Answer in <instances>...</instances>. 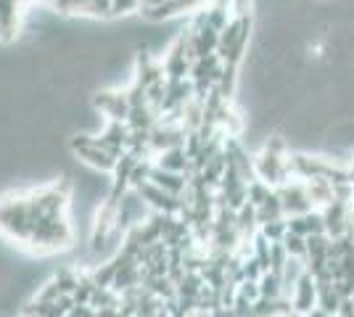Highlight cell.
<instances>
[{
	"instance_id": "4fadbf2b",
	"label": "cell",
	"mask_w": 354,
	"mask_h": 317,
	"mask_svg": "<svg viewBox=\"0 0 354 317\" xmlns=\"http://www.w3.org/2000/svg\"><path fill=\"white\" fill-rule=\"evenodd\" d=\"M278 220H286V211H283V204L278 193L272 191V196L267 198L262 206H257V225L262 227L267 222H278Z\"/></svg>"
},
{
	"instance_id": "e0dca14e",
	"label": "cell",
	"mask_w": 354,
	"mask_h": 317,
	"mask_svg": "<svg viewBox=\"0 0 354 317\" xmlns=\"http://www.w3.org/2000/svg\"><path fill=\"white\" fill-rule=\"evenodd\" d=\"M204 19H207V27H212L214 32H222L227 24H230V8H222V6H214V3H209L207 8H204Z\"/></svg>"
},
{
	"instance_id": "7a4b0ae2",
	"label": "cell",
	"mask_w": 354,
	"mask_h": 317,
	"mask_svg": "<svg viewBox=\"0 0 354 317\" xmlns=\"http://www.w3.org/2000/svg\"><path fill=\"white\" fill-rule=\"evenodd\" d=\"M72 238L74 230L69 225V220H66V214H48L32 230L30 246L40 249V251H56V249L69 246Z\"/></svg>"
},
{
	"instance_id": "2e32d148",
	"label": "cell",
	"mask_w": 354,
	"mask_h": 317,
	"mask_svg": "<svg viewBox=\"0 0 354 317\" xmlns=\"http://www.w3.org/2000/svg\"><path fill=\"white\" fill-rule=\"evenodd\" d=\"M259 296L262 299H286L283 296V280L275 272H265L259 278Z\"/></svg>"
},
{
	"instance_id": "cb8c5ba5",
	"label": "cell",
	"mask_w": 354,
	"mask_h": 317,
	"mask_svg": "<svg viewBox=\"0 0 354 317\" xmlns=\"http://www.w3.org/2000/svg\"><path fill=\"white\" fill-rule=\"evenodd\" d=\"M259 233L265 236L270 243H281L286 238V233H288V225H286V220H278V222H267V225L259 227Z\"/></svg>"
},
{
	"instance_id": "8fae6325",
	"label": "cell",
	"mask_w": 354,
	"mask_h": 317,
	"mask_svg": "<svg viewBox=\"0 0 354 317\" xmlns=\"http://www.w3.org/2000/svg\"><path fill=\"white\" fill-rule=\"evenodd\" d=\"M304 191H307V196H310L315 209H323V206H328L333 201V182L325 180V177L304 180Z\"/></svg>"
},
{
	"instance_id": "44dd1931",
	"label": "cell",
	"mask_w": 354,
	"mask_h": 317,
	"mask_svg": "<svg viewBox=\"0 0 354 317\" xmlns=\"http://www.w3.org/2000/svg\"><path fill=\"white\" fill-rule=\"evenodd\" d=\"M93 291H95V283H93V278L90 275H80V283L74 288L72 299L77 307H82V304H90V296H93Z\"/></svg>"
},
{
	"instance_id": "7c38bea8",
	"label": "cell",
	"mask_w": 354,
	"mask_h": 317,
	"mask_svg": "<svg viewBox=\"0 0 354 317\" xmlns=\"http://www.w3.org/2000/svg\"><path fill=\"white\" fill-rule=\"evenodd\" d=\"M133 133L138 130H146L151 133L156 124H159V111L156 108H151V106H138V108H130V114H127V122H124Z\"/></svg>"
},
{
	"instance_id": "484cf974",
	"label": "cell",
	"mask_w": 354,
	"mask_h": 317,
	"mask_svg": "<svg viewBox=\"0 0 354 317\" xmlns=\"http://www.w3.org/2000/svg\"><path fill=\"white\" fill-rule=\"evenodd\" d=\"M146 98H148V106L159 111L162 104H164V98H167V79H162V82H156V85L146 88Z\"/></svg>"
},
{
	"instance_id": "1f68e13d",
	"label": "cell",
	"mask_w": 354,
	"mask_h": 317,
	"mask_svg": "<svg viewBox=\"0 0 354 317\" xmlns=\"http://www.w3.org/2000/svg\"><path fill=\"white\" fill-rule=\"evenodd\" d=\"M140 3V8H156V6H162L167 0H138Z\"/></svg>"
},
{
	"instance_id": "4316f807",
	"label": "cell",
	"mask_w": 354,
	"mask_h": 317,
	"mask_svg": "<svg viewBox=\"0 0 354 317\" xmlns=\"http://www.w3.org/2000/svg\"><path fill=\"white\" fill-rule=\"evenodd\" d=\"M236 296H238V299H243L246 304L259 302V299H262V296H259V283H257V280H243V283L238 286Z\"/></svg>"
},
{
	"instance_id": "5b68a950",
	"label": "cell",
	"mask_w": 354,
	"mask_h": 317,
	"mask_svg": "<svg viewBox=\"0 0 354 317\" xmlns=\"http://www.w3.org/2000/svg\"><path fill=\"white\" fill-rule=\"evenodd\" d=\"M135 193L143 198V204H146L151 211H162V214L177 217V214L183 211V206H185V204H183V196H172V193L162 191L159 185H153V182H143Z\"/></svg>"
},
{
	"instance_id": "277c9868",
	"label": "cell",
	"mask_w": 354,
	"mask_h": 317,
	"mask_svg": "<svg viewBox=\"0 0 354 317\" xmlns=\"http://www.w3.org/2000/svg\"><path fill=\"white\" fill-rule=\"evenodd\" d=\"M254 175L257 180L267 182L272 191L286 185L291 177V169H288V153L286 156H275V153H267V151H257L254 153Z\"/></svg>"
},
{
	"instance_id": "603a6c76",
	"label": "cell",
	"mask_w": 354,
	"mask_h": 317,
	"mask_svg": "<svg viewBox=\"0 0 354 317\" xmlns=\"http://www.w3.org/2000/svg\"><path fill=\"white\" fill-rule=\"evenodd\" d=\"M82 14L93 16V19H101V21H106V19H114L111 0H90L88 6L82 8Z\"/></svg>"
},
{
	"instance_id": "8992f818",
	"label": "cell",
	"mask_w": 354,
	"mask_h": 317,
	"mask_svg": "<svg viewBox=\"0 0 354 317\" xmlns=\"http://www.w3.org/2000/svg\"><path fill=\"white\" fill-rule=\"evenodd\" d=\"M93 108L98 114H104L109 122H127V114H130V106L124 101V93L114 90V88H106V90H98L93 95Z\"/></svg>"
},
{
	"instance_id": "30bf717a",
	"label": "cell",
	"mask_w": 354,
	"mask_h": 317,
	"mask_svg": "<svg viewBox=\"0 0 354 317\" xmlns=\"http://www.w3.org/2000/svg\"><path fill=\"white\" fill-rule=\"evenodd\" d=\"M188 180H191V177L177 175V172H167V169H159V166L153 164V169H151V180L148 182L159 185L162 191L172 193V196H183V193H185V188H188Z\"/></svg>"
},
{
	"instance_id": "f1b7e54d",
	"label": "cell",
	"mask_w": 354,
	"mask_h": 317,
	"mask_svg": "<svg viewBox=\"0 0 354 317\" xmlns=\"http://www.w3.org/2000/svg\"><path fill=\"white\" fill-rule=\"evenodd\" d=\"M111 11L114 16H130L140 11V3L138 0H111Z\"/></svg>"
},
{
	"instance_id": "5bb4252c",
	"label": "cell",
	"mask_w": 354,
	"mask_h": 317,
	"mask_svg": "<svg viewBox=\"0 0 354 317\" xmlns=\"http://www.w3.org/2000/svg\"><path fill=\"white\" fill-rule=\"evenodd\" d=\"M90 307L98 312V309H119L122 307V296H119L117 291H111V288H98L93 291V296H90Z\"/></svg>"
},
{
	"instance_id": "ac0fdd59",
	"label": "cell",
	"mask_w": 354,
	"mask_h": 317,
	"mask_svg": "<svg viewBox=\"0 0 354 317\" xmlns=\"http://www.w3.org/2000/svg\"><path fill=\"white\" fill-rule=\"evenodd\" d=\"M270 196H272V188H270L267 182L257 180V177L251 182H246V198H249L251 206H262Z\"/></svg>"
},
{
	"instance_id": "7402d4cb",
	"label": "cell",
	"mask_w": 354,
	"mask_h": 317,
	"mask_svg": "<svg viewBox=\"0 0 354 317\" xmlns=\"http://www.w3.org/2000/svg\"><path fill=\"white\" fill-rule=\"evenodd\" d=\"M119 90L124 93V101L130 108H138V106H148V98H146V88H140L135 79H130V85L127 88H119Z\"/></svg>"
},
{
	"instance_id": "83f0119b",
	"label": "cell",
	"mask_w": 354,
	"mask_h": 317,
	"mask_svg": "<svg viewBox=\"0 0 354 317\" xmlns=\"http://www.w3.org/2000/svg\"><path fill=\"white\" fill-rule=\"evenodd\" d=\"M243 275H246V280H257L259 283V278L265 275V267L259 265L257 257H246L243 259Z\"/></svg>"
},
{
	"instance_id": "ffe728a7",
	"label": "cell",
	"mask_w": 354,
	"mask_h": 317,
	"mask_svg": "<svg viewBox=\"0 0 354 317\" xmlns=\"http://www.w3.org/2000/svg\"><path fill=\"white\" fill-rule=\"evenodd\" d=\"M82 275V272H80ZM80 275L74 270H69V267H64V270H59L56 272V286H59V291H61V296H72L74 294V288H77V283H80Z\"/></svg>"
},
{
	"instance_id": "f546056e",
	"label": "cell",
	"mask_w": 354,
	"mask_h": 317,
	"mask_svg": "<svg viewBox=\"0 0 354 317\" xmlns=\"http://www.w3.org/2000/svg\"><path fill=\"white\" fill-rule=\"evenodd\" d=\"M59 296H61V291H59V286H56V280H50V283H45L43 291H40L35 299H37V302H43V304H53Z\"/></svg>"
},
{
	"instance_id": "d4e9b609",
	"label": "cell",
	"mask_w": 354,
	"mask_h": 317,
	"mask_svg": "<svg viewBox=\"0 0 354 317\" xmlns=\"http://www.w3.org/2000/svg\"><path fill=\"white\" fill-rule=\"evenodd\" d=\"M288 259H291V257H288V251L283 249V243H272V246H270V272L281 275Z\"/></svg>"
},
{
	"instance_id": "d6986e66",
	"label": "cell",
	"mask_w": 354,
	"mask_h": 317,
	"mask_svg": "<svg viewBox=\"0 0 354 317\" xmlns=\"http://www.w3.org/2000/svg\"><path fill=\"white\" fill-rule=\"evenodd\" d=\"M283 249L288 251V257L294 259H307V238H301V236H294V233H286V238H283Z\"/></svg>"
},
{
	"instance_id": "52a82bcc",
	"label": "cell",
	"mask_w": 354,
	"mask_h": 317,
	"mask_svg": "<svg viewBox=\"0 0 354 317\" xmlns=\"http://www.w3.org/2000/svg\"><path fill=\"white\" fill-rule=\"evenodd\" d=\"M275 193L281 198L283 204V211H286V217H294V214H307L312 211L310 196H307V191H304V182L301 180H288L286 185L281 188H275Z\"/></svg>"
},
{
	"instance_id": "4dcf8cb0",
	"label": "cell",
	"mask_w": 354,
	"mask_h": 317,
	"mask_svg": "<svg viewBox=\"0 0 354 317\" xmlns=\"http://www.w3.org/2000/svg\"><path fill=\"white\" fill-rule=\"evenodd\" d=\"M66 317H95V309H93L90 304H82V307H74Z\"/></svg>"
},
{
	"instance_id": "6da1fadb",
	"label": "cell",
	"mask_w": 354,
	"mask_h": 317,
	"mask_svg": "<svg viewBox=\"0 0 354 317\" xmlns=\"http://www.w3.org/2000/svg\"><path fill=\"white\" fill-rule=\"evenodd\" d=\"M35 222L30 217L27 196H11L0 201V233L14 241L30 243Z\"/></svg>"
},
{
	"instance_id": "d6a6232c",
	"label": "cell",
	"mask_w": 354,
	"mask_h": 317,
	"mask_svg": "<svg viewBox=\"0 0 354 317\" xmlns=\"http://www.w3.org/2000/svg\"><path fill=\"white\" fill-rule=\"evenodd\" d=\"M21 317H35V315H21Z\"/></svg>"
},
{
	"instance_id": "3957f363",
	"label": "cell",
	"mask_w": 354,
	"mask_h": 317,
	"mask_svg": "<svg viewBox=\"0 0 354 317\" xmlns=\"http://www.w3.org/2000/svg\"><path fill=\"white\" fill-rule=\"evenodd\" d=\"M69 148L72 153L88 166V169H95V172H114V164L117 159L111 153H106L98 143H95V135H88V133H74L69 137Z\"/></svg>"
},
{
	"instance_id": "9c48e42d",
	"label": "cell",
	"mask_w": 354,
	"mask_h": 317,
	"mask_svg": "<svg viewBox=\"0 0 354 317\" xmlns=\"http://www.w3.org/2000/svg\"><path fill=\"white\" fill-rule=\"evenodd\" d=\"M164 66V77L167 79H188L191 77V59L185 56V48L180 46V43H172L169 50H167V56L162 61Z\"/></svg>"
},
{
	"instance_id": "ba28073f",
	"label": "cell",
	"mask_w": 354,
	"mask_h": 317,
	"mask_svg": "<svg viewBox=\"0 0 354 317\" xmlns=\"http://www.w3.org/2000/svg\"><path fill=\"white\" fill-rule=\"evenodd\" d=\"M315 307H317V286H315V278L310 272H304L291 294V312L307 317Z\"/></svg>"
},
{
	"instance_id": "9a60e30c",
	"label": "cell",
	"mask_w": 354,
	"mask_h": 317,
	"mask_svg": "<svg viewBox=\"0 0 354 317\" xmlns=\"http://www.w3.org/2000/svg\"><path fill=\"white\" fill-rule=\"evenodd\" d=\"M236 90H238V66H227V64H225L220 79H217V93H220L225 101L233 104Z\"/></svg>"
}]
</instances>
